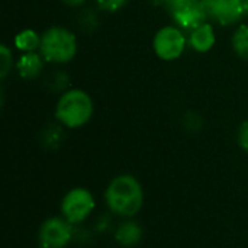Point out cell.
Segmentation results:
<instances>
[{
    "instance_id": "6da1fadb",
    "label": "cell",
    "mask_w": 248,
    "mask_h": 248,
    "mask_svg": "<svg viewBox=\"0 0 248 248\" xmlns=\"http://www.w3.org/2000/svg\"><path fill=\"white\" fill-rule=\"evenodd\" d=\"M105 202L112 214L121 218H132L142 209L144 189L132 174H119L108 185Z\"/></svg>"
},
{
    "instance_id": "7a4b0ae2",
    "label": "cell",
    "mask_w": 248,
    "mask_h": 248,
    "mask_svg": "<svg viewBox=\"0 0 248 248\" xmlns=\"http://www.w3.org/2000/svg\"><path fill=\"white\" fill-rule=\"evenodd\" d=\"M93 99L81 89H68L60 94L55 106V119L68 129H77L87 125L93 118Z\"/></svg>"
},
{
    "instance_id": "3957f363",
    "label": "cell",
    "mask_w": 248,
    "mask_h": 248,
    "mask_svg": "<svg viewBox=\"0 0 248 248\" xmlns=\"http://www.w3.org/2000/svg\"><path fill=\"white\" fill-rule=\"evenodd\" d=\"M78 51L77 36L73 31L64 26H51L41 35L39 52L45 62L49 64H68L71 62Z\"/></svg>"
},
{
    "instance_id": "277c9868",
    "label": "cell",
    "mask_w": 248,
    "mask_h": 248,
    "mask_svg": "<svg viewBox=\"0 0 248 248\" xmlns=\"http://www.w3.org/2000/svg\"><path fill=\"white\" fill-rule=\"evenodd\" d=\"M187 46V35L176 25H167L158 29L153 39V49L163 61L179 60Z\"/></svg>"
},
{
    "instance_id": "5b68a950",
    "label": "cell",
    "mask_w": 248,
    "mask_h": 248,
    "mask_svg": "<svg viewBox=\"0 0 248 248\" xmlns=\"http://www.w3.org/2000/svg\"><path fill=\"white\" fill-rule=\"evenodd\" d=\"M96 208L93 193L86 187L68 190L61 201V214L73 225L84 222Z\"/></svg>"
},
{
    "instance_id": "8992f818",
    "label": "cell",
    "mask_w": 248,
    "mask_h": 248,
    "mask_svg": "<svg viewBox=\"0 0 248 248\" xmlns=\"http://www.w3.org/2000/svg\"><path fill=\"white\" fill-rule=\"evenodd\" d=\"M74 238V225L64 217L45 219L38 231V246L41 248H65Z\"/></svg>"
},
{
    "instance_id": "52a82bcc",
    "label": "cell",
    "mask_w": 248,
    "mask_h": 248,
    "mask_svg": "<svg viewBox=\"0 0 248 248\" xmlns=\"http://www.w3.org/2000/svg\"><path fill=\"white\" fill-rule=\"evenodd\" d=\"M211 22L221 26H232L244 17V6L241 0H203Z\"/></svg>"
},
{
    "instance_id": "ba28073f",
    "label": "cell",
    "mask_w": 248,
    "mask_h": 248,
    "mask_svg": "<svg viewBox=\"0 0 248 248\" xmlns=\"http://www.w3.org/2000/svg\"><path fill=\"white\" fill-rule=\"evenodd\" d=\"M173 22L177 28H180L183 32L189 33L190 31L196 29L198 26L211 22L208 16V10L203 4V0H196L179 13H176L173 17Z\"/></svg>"
},
{
    "instance_id": "9c48e42d",
    "label": "cell",
    "mask_w": 248,
    "mask_h": 248,
    "mask_svg": "<svg viewBox=\"0 0 248 248\" xmlns=\"http://www.w3.org/2000/svg\"><path fill=\"white\" fill-rule=\"evenodd\" d=\"M187 35V46L199 54L209 52L217 44V33L215 28L211 22H206L196 29L190 31Z\"/></svg>"
},
{
    "instance_id": "30bf717a",
    "label": "cell",
    "mask_w": 248,
    "mask_h": 248,
    "mask_svg": "<svg viewBox=\"0 0 248 248\" xmlns=\"http://www.w3.org/2000/svg\"><path fill=\"white\" fill-rule=\"evenodd\" d=\"M45 65V60L39 51L36 52H25L16 61V73L23 80H35L41 76Z\"/></svg>"
},
{
    "instance_id": "8fae6325",
    "label": "cell",
    "mask_w": 248,
    "mask_h": 248,
    "mask_svg": "<svg viewBox=\"0 0 248 248\" xmlns=\"http://www.w3.org/2000/svg\"><path fill=\"white\" fill-rule=\"evenodd\" d=\"M142 238V228L135 221H125L122 222L115 231V241L122 247H134Z\"/></svg>"
},
{
    "instance_id": "7c38bea8",
    "label": "cell",
    "mask_w": 248,
    "mask_h": 248,
    "mask_svg": "<svg viewBox=\"0 0 248 248\" xmlns=\"http://www.w3.org/2000/svg\"><path fill=\"white\" fill-rule=\"evenodd\" d=\"M13 45L22 54L25 52H36L41 46V35L33 29H23L16 33L13 39Z\"/></svg>"
},
{
    "instance_id": "4fadbf2b",
    "label": "cell",
    "mask_w": 248,
    "mask_h": 248,
    "mask_svg": "<svg viewBox=\"0 0 248 248\" xmlns=\"http://www.w3.org/2000/svg\"><path fill=\"white\" fill-rule=\"evenodd\" d=\"M231 45L240 58L248 61V23H241L237 26L231 38Z\"/></svg>"
},
{
    "instance_id": "5bb4252c",
    "label": "cell",
    "mask_w": 248,
    "mask_h": 248,
    "mask_svg": "<svg viewBox=\"0 0 248 248\" xmlns=\"http://www.w3.org/2000/svg\"><path fill=\"white\" fill-rule=\"evenodd\" d=\"M45 84L46 87L54 92V93H64L68 90V86H70V76L67 71L64 70H54L51 71L46 78H45Z\"/></svg>"
},
{
    "instance_id": "9a60e30c",
    "label": "cell",
    "mask_w": 248,
    "mask_h": 248,
    "mask_svg": "<svg viewBox=\"0 0 248 248\" xmlns=\"http://www.w3.org/2000/svg\"><path fill=\"white\" fill-rule=\"evenodd\" d=\"M62 128L64 126L61 124H54V125L46 126L44 129V132H42V137H41L44 147L51 148V150L58 148L61 145L62 140H64V131H62Z\"/></svg>"
},
{
    "instance_id": "2e32d148",
    "label": "cell",
    "mask_w": 248,
    "mask_h": 248,
    "mask_svg": "<svg viewBox=\"0 0 248 248\" xmlns=\"http://www.w3.org/2000/svg\"><path fill=\"white\" fill-rule=\"evenodd\" d=\"M77 23L84 32H94L100 23L99 13L94 9H83L77 16Z\"/></svg>"
},
{
    "instance_id": "e0dca14e",
    "label": "cell",
    "mask_w": 248,
    "mask_h": 248,
    "mask_svg": "<svg viewBox=\"0 0 248 248\" xmlns=\"http://www.w3.org/2000/svg\"><path fill=\"white\" fill-rule=\"evenodd\" d=\"M16 64L13 61L12 49L6 44L0 45V77H1V80H4L12 73V68Z\"/></svg>"
},
{
    "instance_id": "ac0fdd59",
    "label": "cell",
    "mask_w": 248,
    "mask_h": 248,
    "mask_svg": "<svg viewBox=\"0 0 248 248\" xmlns=\"http://www.w3.org/2000/svg\"><path fill=\"white\" fill-rule=\"evenodd\" d=\"M128 0H96V6L100 12L115 13L126 6Z\"/></svg>"
},
{
    "instance_id": "d6986e66",
    "label": "cell",
    "mask_w": 248,
    "mask_h": 248,
    "mask_svg": "<svg viewBox=\"0 0 248 248\" xmlns=\"http://www.w3.org/2000/svg\"><path fill=\"white\" fill-rule=\"evenodd\" d=\"M183 124L186 126L187 131L190 132H198L202 129L203 126V121H202V116L196 112H187L185 116H183Z\"/></svg>"
},
{
    "instance_id": "ffe728a7",
    "label": "cell",
    "mask_w": 248,
    "mask_h": 248,
    "mask_svg": "<svg viewBox=\"0 0 248 248\" xmlns=\"http://www.w3.org/2000/svg\"><path fill=\"white\" fill-rule=\"evenodd\" d=\"M193 1H196V0H166L164 9L167 10L170 17H173L176 13H179L180 10H183L185 7H187Z\"/></svg>"
},
{
    "instance_id": "44dd1931",
    "label": "cell",
    "mask_w": 248,
    "mask_h": 248,
    "mask_svg": "<svg viewBox=\"0 0 248 248\" xmlns=\"http://www.w3.org/2000/svg\"><path fill=\"white\" fill-rule=\"evenodd\" d=\"M237 141H238L240 148L248 154V119L240 125L238 132H237Z\"/></svg>"
},
{
    "instance_id": "7402d4cb",
    "label": "cell",
    "mask_w": 248,
    "mask_h": 248,
    "mask_svg": "<svg viewBox=\"0 0 248 248\" xmlns=\"http://www.w3.org/2000/svg\"><path fill=\"white\" fill-rule=\"evenodd\" d=\"M61 1L64 4L70 6V7H80V6H83V4L87 3V0H61Z\"/></svg>"
},
{
    "instance_id": "603a6c76",
    "label": "cell",
    "mask_w": 248,
    "mask_h": 248,
    "mask_svg": "<svg viewBox=\"0 0 248 248\" xmlns=\"http://www.w3.org/2000/svg\"><path fill=\"white\" fill-rule=\"evenodd\" d=\"M148 1H150L153 6H157V7H158V6H163V7H164V4H166V0H148Z\"/></svg>"
},
{
    "instance_id": "cb8c5ba5",
    "label": "cell",
    "mask_w": 248,
    "mask_h": 248,
    "mask_svg": "<svg viewBox=\"0 0 248 248\" xmlns=\"http://www.w3.org/2000/svg\"><path fill=\"white\" fill-rule=\"evenodd\" d=\"M243 1V6H244V13H246V17H248V0H241Z\"/></svg>"
}]
</instances>
